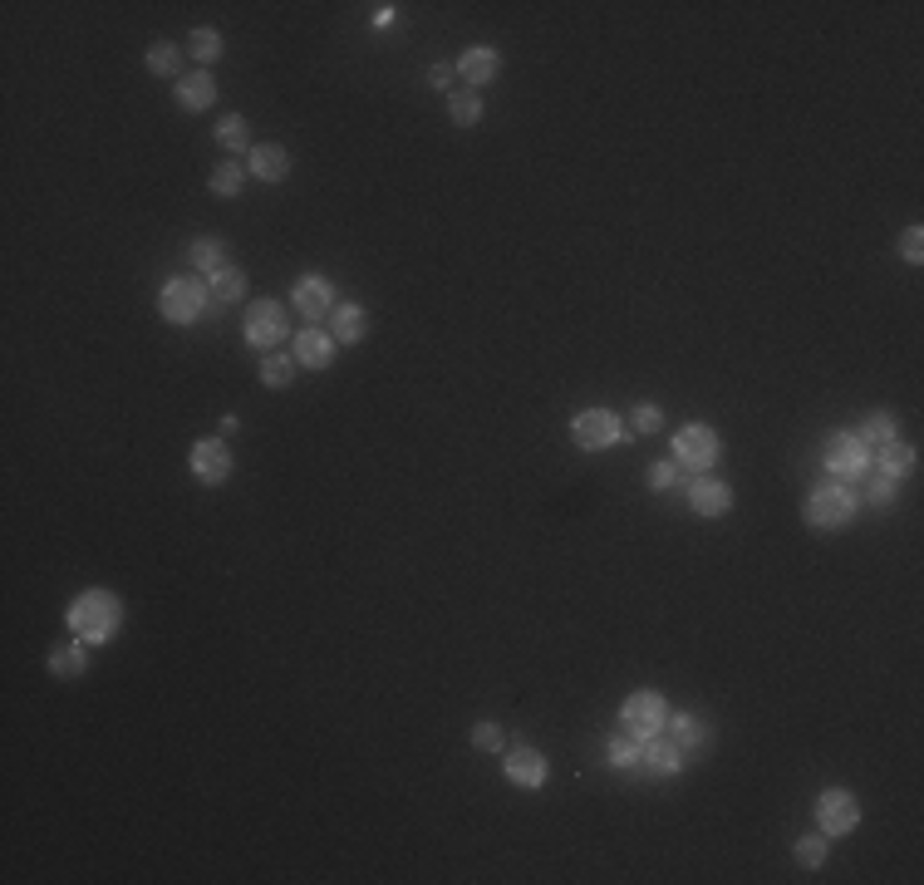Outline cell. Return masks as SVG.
<instances>
[{
    "mask_svg": "<svg viewBox=\"0 0 924 885\" xmlns=\"http://www.w3.org/2000/svg\"><path fill=\"white\" fill-rule=\"evenodd\" d=\"M851 517H856V492L841 487V482H826V487H816L807 497V527L836 531V527H846Z\"/></svg>",
    "mask_w": 924,
    "mask_h": 885,
    "instance_id": "2",
    "label": "cell"
},
{
    "mask_svg": "<svg viewBox=\"0 0 924 885\" xmlns=\"http://www.w3.org/2000/svg\"><path fill=\"white\" fill-rule=\"evenodd\" d=\"M816 822H821L826 836L856 831V826H861V802H856V792H851V787H826V792L816 797Z\"/></svg>",
    "mask_w": 924,
    "mask_h": 885,
    "instance_id": "4",
    "label": "cell"
},
{
    "mask_svg": "<svg viewBox=\"0 0 924 885\" xmlns=\"http://www.w3.org/2000/svg\"><path fill=\"white\" fill-rule=\"evenodd\" d=\"M330 335L335 340H345V345H354V340H364V325H369V315H364V305H335L330 310Z\"/></svg>",
    "mask_w": 924,
    "mask_h": 885,
    "instance_id": "23",
    "label": "cell"
},
{
    "mask_svg": "<svg viewBox=\"0 0 924 885\" xmlns=\"http://www.w3.org/2000/svg\"><path fill=\"white\" fill-rule=\"evenodd\" d=\"M620 418L610 409H585L571 418V438H576V448H585V453H600V448H610V443H620Z\"/></svg>",
    "mask_w": 924,
    "mask_h": 885,
    "instance_id": "7",
    "label": "cell"
},
{
    "mask_svg": "<svg viewBox=\"0 0 924 885\" xmlns=\"http://www.w3.org/2000/svg\"><path fill=\"white\" fill-rule=\"evenodd\" d=\"M674 458L689 468H713L718 463V433L708 423H684L674 433Z\"/></svg>",
    "mask_w": 924,
    "mask_h": 885,
    "instance_id": "8",
    "label": "cell"
},
{
    "mask_svg": "<svg viewBox=\"0 0 924 885\" xmlns=\"http://www.w3.org/2000/svg\"><path fill=\"white\" fill-rule=\"evenodd\" d=\"M875 472H885V477H895V482L910 477V472H915V448L900 443V438L885 443V448H875Z\"/></svg>",
    "mask_w": 924,
    "mask_h": 885,
    "instance_id": "20",
    "label": "cell"
},
{
    "mask_svg": "<svg viewBox=\"0 0 924 885\" xmlns=\"http://www.w3.org/2000/svg\"><path fill=\"white\" fill-rule=\"evenodd\" d=\"M605 758H610L615 767H635L639 763V738H635V743H630V738H610Z\"/></svg>",
    "mask_w": 924,
    "mask_h": 885,
    "instance_id": "35",
    "label": "cell"
},
{
    "mask_svg": "<svg viewBox=\"0 0 924 885\" xmlns=\"http://www.w3.org/2000/svg\"><path fill=\"white\" fill-rule=\"evenodd\" d=\"M625 733L630 738H654V733H664V723H669V704H664V694H654V689H639V694H630L625 699Z\"/></svg>",
    "mask_w": 924,
    "mask_h": 885,
    "instance_id": "6",
    "label": "cell"
},
{
    "mask_svg": "<svg viewBox=\"0 0 924 885\" xmlns=\"http://www.w3.org/2000/svg\"><path fill=\"white\" fill-rule=\"evenodd\" d=\"M241 182H246V168H241V163H231V158L212 168V192H217V197H236V192H241Z\"/></svg>",
    "mask_w": 924,
    "mask_h": 885,
    "instance_id": "29",
    "label": "cell"
},
{
    "mask_svg": "<svg viewBox=\"0 0 924 885\" xmlns=\"http://www.w3.org/2000/svg\"><path fill=\"white\" fill-rule=\"evenodd\" d=\"M394 20V5H374V25H389Z\"/></svg>",
    "mask_w": 924,
    "mask_h": 885,
    "instance_id": "40",
    "label": "cell"
},
{
    "mask_svg": "<svg viewBox=\"0 0 924 885\" xmlns=\"http://www.w3.org/2000/svg\"><path fill=\"white\" fill-rule=\"evenodd\" d=\"M448 114H453L458 128H472V123L482 118V99H477L472 89H448Z\"/></svg>",
    "mask_w": 924,
    "mask_h": 885,
    "instance_id": "26",
    "label": "cell"
},
{
    "mask_svg": "<svg viewBox=\"0 0 924 885\" xmlns=\"http://www.w3.org/2000/svg\"><path fill=\"white\" fill-rule=\"evenodd\" d=\"M286 335V305L281 300H251L246 305V340L251 345H276Z\"/></svg>",
    "mask_w": 924,
    "mask_h": 885,
    "instance_id": "9",
    "label": "cell"
},
{
    "mask_svg": "<svg viewBox=\"0 0 924 885\" xmlns=\"http://www.w3.org/2000/svg\"><path fill=\"white\" fill-rule=\"evenodd\" d=\"M187 55L202 59V64H217V59H222V35H217L212 25L192 30V35H187Z\"/></svg>",
    "mask_w": 924,
    "mask_h": 885,
    "instance_id": "27",
    "label": "cell"
},
{
    "mask_svg": "<svg viewBox=\"0 0 924 885\" xmlns=\"http://www.w3.org/2000/svg\"><path fill=\"white\" fill-rule=\"evenodd\" d=\"M497 69H502V59H497L492 45H472V50H462V59H458L462 84H472V89L492 84V79H497Z\"/></svg>",
    "mask_w": 924,
    "mask_h": 885,
    "instance_id": "15",
    "label": "cell"
},
{
    "mask_svg": "<svg viewBox=\"0 0 924 885\" xmlns=\"http://www.w3.org/2000/svg\"><path fill=\"white\" fill-rule=\"evenodd\" d=\"M231 468H236V458H231V448L222 438H202V443L192 448V472H197L202 482H227Z\"/></svg>",
    "mask_w": 924,
    "mask_h": 885,
    "instance_id": "12",
    "label": "cell"
},
{
    "mask_svg": "<svg viewBox=\"0 0 924 885\" xmlns=\"http://www.w3.org/2000/svg\"><path fill=\"white\" fill-rule=\"evenodd\" d=\"M639 767H649V772H679L684 767V753L674 748V738L669 733H654V738H639Z\"/></svg>",
    "mask_w": 924,
    "mask_h": 885,
    "instance_id": "14",
    "label": "cell"
},
{
    "mask_svg": "<svg viewBox=\"0 0 924 885\" xmlns=\"http://www.w3.org/2000/svg\"><path fill=\"white\" fill-rule=\"evenodd\" d=\"M689 502H693L698 517H723V512L733 507V492H728V482H718V477H693Z\"/></svg>",
    "mask_w": 924,
    "mask_h": 885,
    "instance_id": "13",
    "label": "cell"
},
{
    "mask_svg": "<svg viewBox=\"0 0 924 885\" xmlns=\"http://www.w3.org/2000/svg\"><path fill=\"white\" fill-rule=\"evenodd\" d=\"M821 463H826L831 472H841V477H866L870 472V448L856 438V433L836 428V433H826V443H821Z\"/></svg>",
    "mask_w": 924,
    "mask_h": 885,
    "instance_id": "3",
    "label": "cell"
},
{
    "mask_svg": "<svg viewBox=\"0 0 924 885\" xmlns=\"http://www.w3.org/2000/svg\"><path fill=\"white\" fill-rule=\"evenodd\" d=\"M330 359H335V335H325V330H300V340H295V364L325 369Z\"/></svg>",
    "mask_w": 924,
    "mask_h": 885,
    "instance_id": "16",
    "label": "cell"
},
{
    "mask_svg": "<svg viewBox=\"0 0 924 885\" xmlns=\"http://www.w3.org/2000/svg\"><path fill=\"white\" fill-rule=\"evenodd\" d=\"M207 281H197V276H173L168 286H163V315L173 320V325H192L202 310H207Z\"/></svg>",
    "mask_w": 924,
    "mask_h": 885,
    "instance_id": "5",
    "label": "cell"
},
{
    "mask_svg": "<svg viewBox=\"0 0 924 885\" xmlns=\"http://www.w3.org/2000/svg\"><path fill=\"white\" fill-rule=\"evenodd\" d=\"M507 772H512V782H521V787H541L551 767H546V758H541L536 748L517 743V748H512V758H507Z\"/></svg>",
    "mask_w": 924,
    "mask_h": 885,
    "instance_id": "18",
    "label": "cell"
},
{
    "mask_svg": "<svg viewBox=\"0 0 924 885\" xmlns=\"http://www.w3.org/2000/svg\"><path fill=\"white\" fill-rule=\"evenodd\" d=\"M900 256H905V261H920L924 256V232L920 227H905V236H900Z\"/></svg>",
    "mask_w": 924,
    "mask_h": 885,
    "instance_id": "37",
    "label": "cell"
},
{
    "mask_svg": "<svg viewBox=\"0 0 924 885\" xmlns=\"http://www.w3.org/2000/svg\"><path fill=\"white\" fill-rule=\"evenodd\" d=\"M148 69H153V74H177V69H182V50H177L173 40L148 45Z\"/></svg>",
    "mask_w": 924,
    "mask_h": 885,
    "instance_id": "30",
    "label": "cell"
},
{
    "mask_svg": "<svg viewBox=\"0 0 924 885\" xmlns=\"http://www.w3.org/2000/svg\"><path fill=\"white\" fill-rule=\"evenodd\" d=\"M192 266L207 271V276L222 271V266H227V241H222V236H197V241H192Z\"/></svg>",
    "mask_w": 924,
    "mask_h": 885,
    "instance_id": "24",
    "label": "cell"
},
{
    "mask_svg": "<svg viewBox=\"0 0 924 885\" xmlns=\"http://www.w3.org/2000/svg\"><path fill=\"white\" fill-rule=\"evenodd\" d=\"M797 861H802L807 871H821V866H826V836H802V841H797Z\"/></svg>",
    "mask_w": 924,
    "mask_h": 885,
    "instance_id": "33",
    "label": "cell"
},
{
    "mask_svg": "<svg viewBox=\"0 0 924 885\" xmlns=\"http://www.w3.org/2000/svg\"><path fill=\"white\" fill-rule=\"evenodd\" d=\"M290 300H295V310L305 315V320H325L330 310H335V286L325 281V276H300L295 286H290Z\"/></svg>",
    "mask_w": 924,
    "mask_h": 885,
    "instance_id": "10",
    "label": "cell"
},
{
    "mask_svg": "<svg viewBox=\"0 0 924 885\" xmlns=\"http://www.w3.org/2000/svg\"><path fill=\"white\" fill-rule=\"evenodd\" d=\"M428 84H433V89H448V84H453V64H433V69H428Z\"/></svg>",
    "mask_w": 924,
    "mask_h": 885,
    "instance_id": "39",
    "label": "cell"
},
{
    "mask_svg": "<svg viewBox=\"0 0 924 885\" xmlns=\"http://www.w3.org/2000/svg\"><path fill=\"white\" fill-rule=\"evenodd\" d=\"M856 438H861L866 448H885V443H895V438H900V423H895V413H870Z\"/></svg>",
    "mask_w": 924,
    "mask_h": 885,
    "instance_id": "25",
    "label": "cell"
},
{
    "mask_svg": "<svg viewBox=\"0 0 924 885\" xmlns=\"http://www.w3.org/2000/svg\"><path fill=\"white\" fill-rule=\"evenodd\" d=\"M207 295H212L217 305L241 300V295H246V271H241V266H222V271H212V276H207Z\"/></svg>",
    "mask_w": 924,
    "mask_h": 885,
    "instance_id": "22",
    "label": "cell"
},
{
    "mask_svg": "<svg viewBox=\"0 0 924 885\" xmlns=\"http://www.w3.org/2000/svg\"><path fill=\"white\" fill-rule=\"evenodd\" d=\"M217 143H222V148H231V153H241V148L251 143V133H246V118H241V114L222 118V123H217Z\"/></svg>",
    "mask_w": 924,
    "mask_h": 885,
    "instance_id": "31",
    "label": "cell"
},
{
    "mask_svg": "<svg viewBox=\"0 0 924 885\" xmlns=\"http://www.w3.org/2000/svg\"><path fill=\"white\" fill-rule=\"evenodd\" d=\"M217 99V84H212V74H187V79H177V104L182 109H207Z\"/></svg>",
    "mask_w": 924,
    "mask_h": 885,
    "instance_id": "21",
    "label": "cell"
},
{
    "mask_svg": "<svg viewBox=\"0 0 924 885\" xmlns=\"http://www.w3.org/2000/svg\"><path fill=\"white\" fill-rule=\"evenodd\" d=\"M659 423H664V409H659V404H635V413H630V428H635V433H659Z\"/></svg>",
    "mask_w": 924,
    "mask_h": 885,
    "instance_id": "34",
    "label": "cell"
},
{
    "mask_svg": "<svg viewBox=\"0 0 924 885\" xmlns=\"http://www.w3.org/2000/svg\"><path fill=\"white\" fill-rule=\"evenodd\" d=\"M895 492H900V482H895V477H885V472H870L866 477V497L875 502V507H890V502H895Z\"/></svg>",
    "mask_w": 924,
    "mask_h": 885,
    "instance_id": "32",
    "label": "cell"
},
{
    "mask_svg": "<svg viewBox=\"0 0 924 885\" xmlns=\"http://www.w3.org/2000/svg\"><path fill=\"white\" fill-rule=\"evenodd\" d=\"M50 674H55V679H79V674H89V649H84V640H64V645L50 649Z\"/></svg>",
    "mask_w": 924,
    "mask_h": 885,
    "instance_id": "19",
    "label": "cell"
},
{
    "mask_svg": "<svg viewBox=\"0 0 924 885\" xmlns=\"http://www.w3.org/2000/svg\"><path fill=\"white\" fill-rule=\"evenodd\" d=\"M669 738H674V748L684 753V758H698V753H708V743H713V728H708V718H698V713H669Z\"/></svg>",
    "mask_w": 924,
    "mask_h": 885,
    "instance_id": "11",
    "label": "cell"
},
{
    "mask_svg": "<svg viewBox=\"0 0 924 885\" xmlns=\"http://www.w3.org/2000/svg\"><path fill=\"white\" fill-rule=\"evenodd\" d=\"M502 743H507V738H502V728H497V723H477V728H472V748H482V753H502Z\"/></svg>",
    "mask_w": 924,
    "mask_h": 885,
    "instance_id": "36",
    "label": "cell"
},
{
    "mask_svg": "<svg viewBox=\"0 0 924 885\" xmlns=\"http://www.w3.org/2000/svg\"><path fill=\"white\" fill-rule=\"evenodd\" d=\"M246 168L261 177V182H281V177L290 173V153L281 148V143H256V148H251V163H246Z\"/></svg>",
    "mask_w": 924,
    "mask_h": 885,
    "instance_id": "17",
    "label": "cell"
},
{
    "mask_svg": "<svg viewBox=\"0 0 924 885\" xmlns=\"http://www.w3.org/2000/svg\"><path fill=\"white\" fill-rule=\"evenodd\" d=\"M118 625H123V600H118L114 590L94 586L69 605V630H74L84 645H109L118 635Z\"/></svg>",
    "mask_w": 924,
    "mask_h": 885,
    "instance_id": "1",
    "label": "cell"
},
{
    "mask_svg": "<svg viewBox=\"0 0 924 885\" xmlns=\"http://www.w3.org/2000/svg\"><path fill=\"white\" fill-rule=\"evenodd\" d=\"M290 379H295V359H290V354H266V359H261V384L286 389Z\"/></svg>",
    "mask_w": 924,
    "mask_h": 885,
    "instance_id": "28",
    "label": "cell"
},
{
    "mask_svg": "<svg viewBox=\"0 0 924 885\" xmlns=\"http://www.w3.org/2000/svg\"><path fill=\"white\" fill-rule=\"evenodd\" d=\"M644 482H649L654 492H664V487H674V463H649V472H644Z\"/></svg>",
    "mask_w": 924,
    "mask_h": 885,
    "instance_id": "38",
    "label": "cell"
}]
</instances>
